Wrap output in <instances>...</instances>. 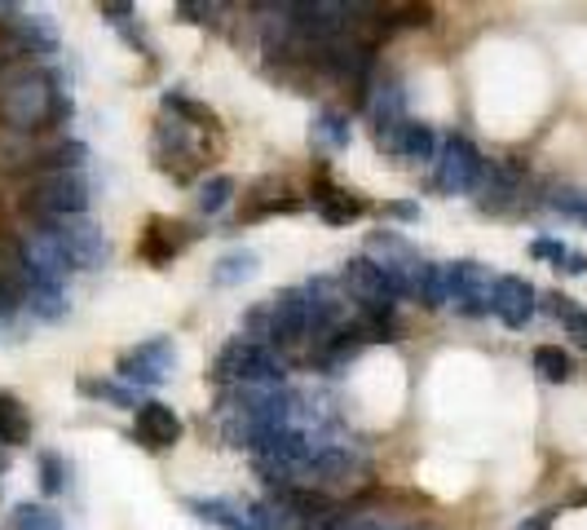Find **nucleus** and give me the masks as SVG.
Masks as SVG:
<instances>
[{"mask_svg":"<svg viewBox=\"0 0 587 530\" xmlns=\"http://www.w3.org/2000/svg\"><path fill=\"white\" fill-rule=\"evenodd\" d=\"M71 102H62L58 84L40 66H9L0 71V124L13 133H40L49 128Z\"/></svg>","mask_w":587,"mask_h":530,"instance_id":"1","label":"nucleus"},{"mask_svg":"<svg viewBox=\"0 0 587 530\" xmlns=\"http://www.w3.org/2000/svg\"><path fill=\"white\" fill-rule=\"evenodd\" d=\"M213 381H222V385H279L284 381V358L270 345L235 336V341L222 345V354L213 363Z\"/></svg>","mask_w":587,"mask_h":530,"instance_id":"2","label":"nucleus"},{"mask_svg":"<svg viewBox=\"0 0 587 530\" xmlns=\"http://www.w3.org/2000/svg\"><path fill=\"white\" fill-rule=\"evenodd\" d=\"M89 208V181L80 173H44L27 190V212L40 221H62V217H84Z\"/></svg>","mask_w":587,"mask_h":530,"instance_id":"3","label":"nucleus"},{"mask_svg":"<svg viewBox=\"0 0 587 530\" xmlns=\"http://www.w3.org/2000/svg\"><path fill=\"white\" fill-rule=\"evenodd\" d=\"M40 230L62 248V257L71 261V270H97L111 261V239L102 235V226L84 221V217H62V221H40Z\"/></svg>","mask_w":587,"mask_h":530,"instance_id":"4","label":"nucleus"},{"mask_svg":"<svg viewBox=\"0 0 587 530\" xmlns=\"http://www.w3.org/2000/svg\"><path fill=\"white\" fill-rule=\"evenodd\" d=\"M433 164H437V168H433V186H437L442 195H468V190H477L482 177H486L482 150H477L468 137H460V133H451V137L442 142V150H437Z\"/></svg>","mask_w":587,"mask_h":530,"instance_id":"5","label":"nucleus"},{"mask_svg":"<svg viewBox=\"0 0 587 530\" xmlns=\"http://www.w3.org/2000/svg\"><path fill=\"white\" fill-rule=\"evenodd\" d=\"M340 283H344V301H358L362 319L367 314H393V288L371 257H349L340 270Z\"/></svg>","mask_w":587,"mask_h":530,"instance_id":"6","label":"nucleus"},{"mask_svg":"<svg viewBox=\"0 0 587 530\" xmlns=\"http://www.w3.org/2000/svg\"><path fill=\"white\" fill-rule=\"evenodd\" d=\"M491 292H495V279L486 266L477 261H455L446 266V305H455L464 319H482L491 314Z\"/></svg>","mask_w":587,"mask_h":530,"instance_id":"7","label":"nucleus"},{"mask_svg":"<svg viewBox=\"0 0 587 530\" xmlns=\"http://www.w3.org/2000/svg\"><path fill=\"white\" fill-rule=\"evenodd\" d=\"M173 363H177V345H173L168 336H155V341H142V345H133L128 354H120L115 372H120V381H128V385L155 389V385L168 381Z\"/></svg>","mask_w":587,"mask_h":530,"instance_id":"8","label":"nucleus"},{"mask_svg":"<svg viewBox=\"0 0 587 530\" xmlns=\"http://www.w3.org/2000/svg\"><path fill=\"white\" fill-rule=\"evenodd\" d=\"M539 310V292L522 279V274H504L495 279V292H491V314L504 319L508 328H526Z\"/></svg>","mask_w":587,"mask_h":530,"instance_id":"9","label":"nucleus"},{"mask_svg":"<svg viewBox=\"0 0 587 530\" xmlns=\"http://www.w3.org/2000/svg\"><path fill=\"white\" fill-rule=\"evenodd\" d=\"M133 438L142 447H151V451L177 447L182 443V416L168 403H142L137 416H133Z\"/></svg>","mask_w":587,"mask_h":530,"instance_id":"10","label":"nucleus"},{"mask_svg":"<svg viewBox=\"0 0 587 530\" xmlns=\"http://www.w3.org/2000/svg\"><path fill=\"white\" fill-rule=\"evenodd\" d=\"M522 177H526V168L517 164V159H504V164H486V177H482V195H477V208L482 212H504V208H513V199H517V190H522Z\"/></svg>","mask_w":587,"mask_h":530,"instance_id":"11","label":"nucleus"},{"mask_svg":"<svg viewBox=\"0 0 587 530\" xmlns=\"http://www.w3.org/2000/svg\"><path fill=\"white\" fill-rule=\"evenodd\" d=\"M4 35H9L22 53H53V49H58L53 22H49L44 13H18V9H9V18H4Z\"/></svg>","mask_w":587,"mask_h":530,"instance_id":"12","label":"nucleus"},{"mask_svg":"<svg viewBox=\"0 0 587 530\" xmlns=\"http://www.w3.org/2000/svg\"><path fill=\"white\" fill-rule=\"evenodd\" d=\"M313 208H318V217L331 221V226H349V221H358V217L367 212V204H362L353 190H340V186H331V181H318V186H313Z\"/></svg>","mask_w":587,"mask_h":530,"instance_id":"13","label":"nucleus"},{"mask_svg":"<svg viewBox=\"0 0 587 530\" xmlns=\"http://www.w3.org/2000/svg\"><path fill=\"white\" fill-rule=\"evenodd\" d=\"M177 230H186V226H173V221H151V230H146V239H142V257L151 261V266H168L182 248H186V235H177Z\"/></svg>","mask_w":587,"mask_h":530,"instance_id":"14","label":"nucleus"},{"mask_svg":"<svg viewBox=\"0 0 587 530\" xmlns=\"http://www.w3.org/2000/svg\"><path fill=\"white\" fill-rule=\"evenodd\" d=\"M186 509H190L199 522H208V527H217V530H253L248 527V513L235 509L230 500H186Z\"/></svg>","mask_w":587,"mask_h":530,"instance_id":"15","label":"nucleus"},{"mask_svg":"<svg viewBox=\"0 0 587 530\" xmlns=\"http://www.w3.org/2000/svg\"><path fill=\"white\" fill-rule=\"evenodd\" d=\"M257 274V252H226L217 266H213V283L217 288H239L244 279Z\"/></svg>","mask_w":587,"mask_h":530,"instance_id":"16","label":"nucleus"},{"mask_svg":"<svg viewBox=\"0 0 587 530\" xmlns=\"http://www.w3.org/2000/svg\"><path fill=\"white\" fill-rule=\"evenodd\" d=\"M415 301L424 305V310H442L451 297H446V266H437V261H424V270H420V292H415Z\"/></svg>","mask_w":587,"mask_h":530,"instance_id":"17","label":"nucleus"},{"mask_svg":"<svg viewBox=\"0 0 587 530\" xmlns=\"http://www.w3.org/2000/svg\"><path fill=\"white\" fill-rule=\"evenodd\" d=\"M22 305H27L35 319H62V314H66V297H62L58 283H31V292H27Z\"/></svg>","mask_w":587,"mask_h":530,"instance_id":"18","label":"nucleus"},{"mask_svg":"<svg viewBox=\"0 0 587 530\" xmlns=\"http://www.w3.org/2000/svg\"><path fill=\"white\" fill-rule=\"evenodd\" d=\"M535 372H539L548 385H566V381L575 376V363H570L566 350H557V345H539V350H535Z\"/></svg>","mask_w":587,"mask_h":530,"instance_id":"19","label":"nucleus"},{"mask_svg":"<svg viewBox=\"0 0 587 530\" xmlns=\"http://www.w3.org/2000/svg\"><path fill=\"white\" fill-rule=\"evenodd\" d=\"M80 394H84V398H97V403H111V407H124V412H137V407H142L137 394L124 389V385H115V381H93V376H84V381H80Z\"/></svg>","mask_w":587,"mask_h":530,"instance_id":"20","label":"nucleus"},{"mask_svg":"<svg viewBox=\"0 0 587 530\" xmlns=\"http://www.w3.org/2000/svg\"><path fill=\"white\" fill-rule=\"evenodd\" d=\"M437 150H442L437 133H433L429 124L411 119V128H406V146H402V159H411V164H424V159H437Z\"/></svg>","mask_w":587,"mask_h":530,"instance_id":"21","label":"nucleus"},{"mask_svg":"<svg viewBox=\"0 0 587 530\" xmlns=\"http://www.w3.org/2000/svg\"><path fill=\"white\" fill-rule=\"evenodd\" d=\"M164 106L177 111V119L190 124V128H213V124H217V115H213L204 102H195V97H186V93H177V89L164 93Z\"/></svg>","mask_w":587,"mask_h":530,"instance_id":"22","label":"nucleus"},{"mask_svg":"<svg viewBox=\"0 0 587 530\" xmlns=\"http://www.w3.org/2000/svg\"><path fill=\"white\" fill-rule=\"evenodd\" d=\"M9 530H62L58 527V513L53 509H40V505H13L9 518H4Z\"/></svg>","mask_w":587,"mask_h":530,"instance_id":"23","label":"nucleus"},{"mask_svg":"<svg viewBox=\"0 0 587 530\" xmlns=\"http://www.w3.org/2000/svg\"><path fill=\"white\" fill-rule=\"evenodd\" d=\"M230 199H235V177H226V173H217L199 186V212H208V217L222 212Z\"/></svg>","mask_w":587,"mask_h":530,"instance_id":"24","label":"nucleus"},{"mask_svg":"<svg viewBox=\"0 0 587 530\" xmlns=\"http://www.w3.org/2000/svg\"><path fill=\"white\" fill-rule=\"evenodd\" d=\"M22 438H27V416H22V407H18V398L0 394V443L18 447Z\"/></svg>","mask_w":587,"mask_h":530,"instance_id":"25","label":"nucleus"},{"mask_svg":"<svg viewBox=\"0 0 587 530\" xmlns=\"http://www.w3.org/2000/svg\"><path fill=\"white\" fill-rule=\"evenodd\" d=\"M402 106H406V97H402V89H398V84H384V89H375V93H371V119H375V124L402 119Z\"/></svg>","mask_w":587,"mask_h":530,"instance_id":"26","label":"nucleus"},{"mask_svg":"<svg viewBox=\"0 0 587 530\" xmlns=\"http://www.w3.org/2000/svg\"><path fill=\"white\" fill-rule=\"evenodd\" d=\"M544 301H548V310H553V314L566 323V332H570L579 345H587V310L570 305V301H566V297H557V292H553V297H544Z\"/></svg>","mask_w":587,"mask_h":530,"instance_id":"27","label":"nucleus"},{"mask_svg":"<svg viewBox=\"0 0 587 530\" xmlns=\"http://www.w3.org/2000/svg\"><path fill=\"white\" fill-rule=\"evenodd\" d=\"M313 133H318L327 146H349V119H344L340 111H322L318 124H313Z\"/></svg>","mask_w":587,"mask_h":530,"instance_id":"28","label":"nucleus"},{"mask_svg":"<svg viewBox=\"0 0 587 530\" xmlns=\"http://www.w3.org/2000/svg\"><path fill=\"white\" fill-rule=\"evenodd\" d=\"M62 478H66V469H62V460H58L53 451H44V456H40V487H44V496H58V491L66 487Z\"/></svg>","mask_w":587,"mask_h":530,"instance_id":"29","label":"nucleus"},{"mask_svg":"<svg viewBox=\"0 0 587 530\" xmlns=\"http://www.w3.org/2000/svg\"><path fill=\"white\" fill-rule=\"evenodd\" d=\"M248 527L253 530H288V522H284V509H275V505H248Z\"/></svg>","mask_w":587,"mask_h":530,"instance_id":"30","label":"nucleus"},{"mask_svg":"<svg viewBox=\"0 0 587 530\" xmlns=\"http://www.w3.org/2000/svg\"><path fill=\"white\" fill-rule=\"evenodd\" d=\"M531 257H539V261H553L557 270L566 266V257H570V248L562 243V239H535L531 243Z\"/></svg>","mask_w":587,"mask_h":530,"instance_id":"31","label":"nucleus"},{"mask_svg":"<svg viewBox=\"0 0 587 530\" xmlns=\"http://www.w3.org/2000/svg\"><path fill=\"white\" fill-rule=\"evenodd\" d=\"M384 217H393V221H420V204L393 199V204H384Z\"/></svg>","mask_w":587,"mask_h":530,"instance_id":"32","label":"nucleus"},{"mask_svg":"<svg viewBox=\"0 0 587 530\" xmlns=\"http://www.w3.org/2000/svg\"><path fill=\"white\" fill-rule=\"evenodd\" d=\"M553 522H557V509H544V513H535V518H526L517 530H553Z\"/></svg>","mask_w":587,"mask_h":530,"instance_id":"33","label":"nucleus"},{"mask_svg":"<svg viewBox=\"0 0 587 530\" xmlns=\"http://www.w3.org/2000/svg\"><path fill=\"white\" fill-rule=\"evenodd\" d=\"M566 274H587V252H579V248H570V257H566V266H562Z\"/></svg>","mask_w":587,"mask_h":530,"instance_id":"34","label":"nucleus"},{"mask_svg":"<svg viewBox=\"0 0 587 530\" xmlns=\"http://www.w3.org/2000/svg\"><path fill=\"white\" fill-rule=\"evenodd\" d=\"M344 530H380V527H344Z\"/></svg>","mask_w":587,"mask_h":530,"instance_id":"35","label":"nucleus"},{"mask_svg":"<svg viewBox=\"0 0 587 530\" xmlns=\"http://www.w3.org/2000/svg\"><path fill=\"white\" fill-rule=\"evenodd\" d=\"M4 465H9V460H4V456H0V474H4Z\"/></svg>","mask_w":587,"mask_h":530,"instance_id":"36","label":"nucleus"}]
</instances>
